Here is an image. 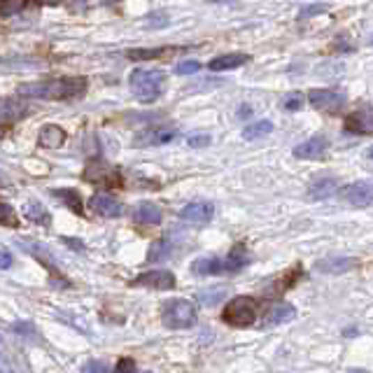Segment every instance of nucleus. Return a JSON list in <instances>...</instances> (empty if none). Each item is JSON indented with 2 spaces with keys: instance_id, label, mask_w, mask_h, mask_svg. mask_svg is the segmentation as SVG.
Masks as SVG:
<instances>
[{
  "instance_id": "a211bd4d",
  "label": "nucleus",
  "mask_w": 373,
  "mask_h": 373,
  "mask_svg": "<svg viewBox=\"0 0 373 373\" xmlns=\"http://www.w3.org/2000/svg\"><path fill=\"white\" fill-rule=\"evenodd\" d=\"M248 61H250V56H248V54H224V56L212 58V61L208 63V68H210V70H215V72H222V70H236V68H241V65H245Z\"/></svg>"
},
{
  "instance_id": "2eb2a0df",
  "label": "nucleus",
  "mask_w": 373,
  "mask_h": 373,
  "mask_svg": "<svg viewBox=\"0 0 373 373\" xmlns=\"http://www.w3.org/2000/svg\"><path fill=\"white\" fill-rule=\"evenodd\" d=\"M359 262L352 257H329V259H322L317 262V271L319 273H329V276H336V273H345V271H352L357 269Z\"/></svg>"
},
{
  "instance_id": "cd10ccee",
  "label": "nucleus",
  "mask_w": 373,
  "mask_h": 373,
  "mask_svg": "<svg viewBox=\"0 0 373 373\" xmlns=\"http://www.w3.org/2000/svg\"><path fill=\"white\" fill-rule=\"evenodd\" d=\"M0 224L10 226V229H17V226H19L17 210L12 208V205H8V203H0Z\"/></svg>"
},
{
  "instance_id": "393cba45",
  "label": "nucleus",
  "mask_w": 373,
  "mask_h": 373,
  "mask_svg": "<svg viewBox=\"0 0 373 373\" xmlns=\"http://www.w3.org/2000/svg\"><path fill=\"white\" fill-rule=\"evenodd\" d=\"M271 131H273V122H269V119H264V122H257V124L245 126L243 138H245V140H257V138L269 136Z\"/></svg>"
},
{
  "instance_id": "7ed1b4c3",
  "label": "nucleus",
  "mask_w": 373,
  "mask_h": 373,
  "mask_svg": "<svg viewBox=\"0 0 373 373\" xmlns=\"http://www.w3.org/2000/svg\"><path fill=\"white\" fill-rule=\"evenodd\" d=\"M259 315V301L252 296H236L224 305L222 319L231 326H250Z\"/></svg>"
},
{
  "instance_id": "7c9ffc66",
  "label": "nucleus",
  "mask_w": 373,
  "mask_h": 373,
  "mask_svg": "<svg viewBox=\"0 0 373 373\" xmlns=\"http://www.w3.org/2000/svg\"><path fill=\"white\" fill-rule=\"evenodd\" d=\"M26 0H0V15H15V12L24 10Z\"/></svg>"
},
{
  "instance_id": "4c0bfd02",
  "label": "nucleus",
  "mask_w": 373,
  "mask_h": 373,
  "mask_svg": "<svg viewBox=\"0 0 373 373\" xmlns=\"http://www.w3.org/2000/svg\"><path fill=\"white\" fill-rule=\"evenodd\" d=\"M40 3H45V5H58V3H63V0H40Z\"/></svg>"
},
{
  "instance_id": "c9c22d12",
  "label": "nucleus",
  "mask_w": 373,
  "mask_h": 373,
  "mask_svg": "<svg viewBox=\"0 0 373 373\" xmlns=\"http://www.w3.org/2000/svg\"><path fill=\"white\" fill-rule=\"evenodd\" d=\"M84 371H101V373H108L110 371V366H105L101 362H89L84 366Z\"/></svg>"
},
{
  "instance_id": "f3484780",
  "label": "nucleus",
  "mask_w": 373,
  "mask_h": 373,
  "mask_svg": "<svg viewBox=\"0 0 373 373\" xmlns=\"http://www.w3.org/2000/svg\"><path fill=\"white\" fill-rule=\"evenodd\" d=\"M26 112V105L19 98H0V124H12L22 119Z\"/></svg>"
},
{
  "instance_id": "412c9836",
  "label": "nucleus",
  "mask_w": 373,
  "mask_h": 373,
  "mask_svg": "<svg viewBox=\"0 0 373 373\" xmlns=\"http://www.w3.org/2000/svg\"><path fill=\"white\" fill-rule=\"evenodd\" d=\"M336 189H338V182H336L334 177H322V180H317V182H312V184H310L308 196H310V198H315V201H322V198L334 196V194H336Z\"/></svg>"
},
{
  "instance_id": "6ab92c4d",
  "label": "nucleus",
  "mask_w": 373,
  "mask_h": 373,
  "mask_svg": "<svg viewBox=\"0 0 373 373\" xmlns=\"http://www.w3.org/2000/svg\"><path fill=\"white\" fill-rule=\"evenodd\" d=\"M191 271H194L196 276H201V278L219 276V273H224V259H219V257H203V259H196L194 266H191Z\"/></svg>"
},
{
  "instance_id": "c756f323",
  "label": "nucleus",
  "mask_w": 373,
  "mask_h": 373,
  "mask_svg": "<svg viewBox=\"0 0 373 373\" xmlns=\"http://www.w3.org/2000/svg\"><path fill=\"white\" fill-rule=\"evenodd\" d=\"M283 108L289 110V112H296L303 108V96L301 93H287V96L283 98Z\"/></svg>"
},
{
  "instance_id": "473e14b6",
  "label": "nucleus",
  "mask_w": 373,
  "mask_h": 373,
  "mask_svg": "<svg viewBox=\"0 0 373 373\" xmlns=\"http://www.w3.org/2000/svg\"><path fill=\"white\" fill-rule=\"evenodd\" d=\"M324 10H326V5H322V3L308 5V8H303L301 12H299V19H301V22H305L308 17H315V15H319V12H324Z\"/></svg>"
},
{
  "instance_id": "bb28decb",
  "label": "nucleus",
  "mask_w": 373,
  "mask_h": 373,
  "mask_svg": "<svg viewBox=\"0 0 373 373\" xmlns=\"http://www.w3.org/2000/svg\"><path fill=\"white\" fill-rule=\"evenodd\" d=\"M170 255V243L168 241H157L154 245L150 248V255H148V259L152 264H157V262H164L166 257Z\"/></svg>"
},
{
  "instance_id": "6e6552de",
  "label": "nucleus",
  "mask_w": 373,
  "mask_h": 373,
  "mask_svg": "<svg viewBox=\"0 0 373 373\" xmlns=\"http://www.w3.org/2000/svg\"><path fill=\"white\" fill-rule=\"evenodd\" d=\"M177 133L173 129H148L140 131L136 138H133V145L136 148H157V145H166L170 140H175Z\"/></svg>"
},
{
  "instance_id": "dca6fc26",
  "label": "nucleus",
  "mask_w": 373,
  "mask_h": 373,
  "mask_svg": "<svg viewBox=\"0 0 373 373\" xmlns=\"http://www.w3.org/2000/svg\"><path fill=\"white\" fill-rule=\"evenodd\" d=\"M161 219H164V212H161V208H159L157 203L145 201V203H140L136 210H133V222H138V224L152 226V224H159Z\"/></svg>"
},
{
  "instance_id": "f257e3e1",
  "label": "nucleus",
  "mask_w": 373,
  "mask_h": 373,
  "mask_svg": "<svg viewBox=\"0 0 373 373\" xmlns=\"http://www.w3.org/2000/svg\"><path fill=\"white\" fill-rule=\"evenodd\" d=\"M86 91V77H56L47 82H26L17 86L19 96L29 98H75Z\"/></svg>"
},
{
  "instance_id": "423d86ee",
  "label": "nucleus",
  "mask_w": 373,
  "mask_h": 373,
  "mask_svg": "<svg viewBox=\"0 0 373 373\" xmlns=\"http://www.w3.org/2000/svg\"><path fill=\"white\" fill-rule=\"evenodd\" d=\"M343 198L345 203L355 205V208H371L373 203V189L369 180H359L355 184H348L343 189Z\"/></svg>"
},
{
  "instance_id": "4468645a",
  "label": "nucleus",
  "mask_w": 373,
  "mask_h": 373,
  "mask_svg": "<svg viewBox=\"0 0 373 373\" xmlns=\"http://www.w3.org/2000/svg\"><path fill=\"white\" fill-rule=\"evenodd\" d=\"M38 143H40V148H45V150H56L65 143V131L56 124H47L40 129Z\"/></svg>"
},
{
  "instance_id": "9d476101",
  "label": "nucleus",
  "mask_w": 373,
  "mask_h": 373,
  "mask_svg": "<svg viewBox=\"0 0 373 373\" xmlns=\"http://www.w3.org/2000/svg\"><path fill=\"white\" fill-rule=\"evenodd\" d=\"M212 215H215V208L210 203L203 201H194V203H186L182 210H180V217L189 224H208Z\"/></svg>"
},
{
  "instance_id": "ddd939ff",
  "label": "nucleus",
  "mask_w": 373,
  "mask_h": 373,
  "mask_svg": "<svg viewBox=\"0 0 373 373\" xmlns=\"http://www.w3.org/2000/svg\"><path fill=\"white\" fill-rule=\"evenodd\" d=\"M84 180H89L93 184H115L117 173L105 161H91L84 168Z\"/></svg>"
},
{
  "instance_id": "2f4dec72",
  "label": "nucleus",
  "mask_w": 373,
  "mask_h": 373,
  "mask_svg": "<svg viewBox=\"0 0 373 373\" xmlns=\"http://www.w3.org/2000/svg\"><path fill=\"white\" fill-rule=\"evenodd\" d=\"M198 68H201L198 61H182L175 65V72L177 75H194V72H198Z\"/></svg>"
},
{
  "instance_id": "39448f33",
  "label": "nucleus",
  "mask_w": 373,
  "mask_h": 373,
  "mask_svg": "<svg viewBox=\"0 0 373 373\" xmlns=\"http://www.w3.org/2000/svg\"><path fill=\"white\" fill-rule=\"evenodd\" d=\"M308 101L312 108L326 115H338L345 108V96L334 89H312L308 91Z\"/></svg>"
},
{
  "instance_id": "4be33fe9",
  "label": "nucleus",
  "mask_w": 373,
  "mask_h": 373,
  "mask_svg": "<svg viewBox=\"0 0 373 373\" xmlns=\"http://www.w3.org/2000/svg\"><path fill=\"white\" fill-rule=\"evenodd\" d=\"M245 264H248V252H245L243 245H236V248L229 252V257L224 259V273L241 271Z\"/></svg>"
},
{
  "instance_id": "72a5a7b5",
  "label": "nucleus",
  "mask_w": 373,
  "mask_h": 373,
  "mask_svg": "<svg viewBox=\"0 0 373 373\" xmlns=\"http://www.w3.org/2000/svg\"><path fill=\"white\" fill-rule=\"evenodd\" d=\"M186 143H189V148H205V145H210V136L208 133H198V136H191Z\"/></svg>"
},
{
  "instance_id": "e433bc0d",
  "label": "nucleus",
  "mask_w": 373,
  "mask_h": 373,
  "mask_svg": "<svg viewBox=\"0 0 373 373\" xmlns=\"http://www.w3.org/2000/svg\"><path fill=\"white\" fill-rule=\"evenodd\" d=\"M117 371H136V364L129 362V359H124V362L117 364Z\"/></svg>"
},
{
  "instance_id": "5701e85b",
  "label": "nucleus",
  "mask_w": 373,
  "mask_h": 373,
  "mask_svg": "<svg viewBox=\"0 0 373 373\" xmlns=\"http://www.w3.org/2000/svg\"><path fill=\"white\" fill-rule=\"evenodd\" d=\"M24 215L31 219V222H35V224H42V226H49L51 224V217H49V212H47L42 205L35 203V201H31V203H26V208H24Z\"/></svg>"
},
{
  "instance_id": "a878e982",
  "label": "nucleus",
  "mask_w": 373,
  "mask_h": 373,
  "mask_svg": "<svg viewBox=\"0 0 373 373\" xmlns=\"http://www.w3.org/2000/svg\"><path fill=\"white\" fill-rule=\"evenodd\" d=\"M198 299H201L205 305H215L226 299V287H222V285H219V287H208V289L198 292Z\"/></svg>"
},
{
  "instance_id": "f03ea898",
  "label": "nucleus",
  "mask_w": 373,
  "mask_h": 373,
  "mask_svg": "<svg viewBox=\"0 0 373 373\" xmlns=\"http://www.w3.org/2000/svg\"><path fill=\"white\" fill-rule=\"evenodd\" d=\"M131 91L136 93V98L140 103H154L159 96L164 93L166 86V75L161 70H145L138 68L131 72L129 77Z\"/></svg>"
},
{
  "instance_id": "0eeeda50",
  "label": "nucleus",
  "mask_w": 373,
  "mask_h": 373,
  "mask_svg": "<svg viewBox=\"0 0 373 373\" xmlns=\"http://www.w3.org/2000/svg\"><path fill=\"white\" fill-rule=\"evenodd\" d=\"M133 287H152V289H173L175 287V276L170 271H148L140 273L133 280Z\"/></svg>"
},
{
  "instance_id": "f8f14e48",
  "label": "nucleus",
  "mask_w": 373,
  "mask_h": 373,
  "mask_svg": "<svg viewBox=\"0 0 373 373\" xmlns=\"http://www.w3.org/2000/svg\"><path fill=\"white\" fill-rule=\"evenodd\" d=\"M326 150H329V140L324 136H312L310 140H305V143L296 145L294 157L296 159H319Z\"/></svg>"
},
{
  "instance_id": "ea45409f",
  "label": "nucleus",
  "mask_w": 373,
  "mask_h": 373,
  "mask_svg": "<svg viewBox=\"0 0 373 373\" xmlns=\"http://www.w3.org/2000/svg\"><path fill=\"white\" fill-rule=\"evenodd\" d=\"M103 3H110V0H103Z\"/></svg>"
},
{
  "instance_id": "9b49d317",
  "label": "nucleus",
  "mask_w": 373,
  "mask_h": 373,
  "mask_svg": "<svg viewBox=\"0 0 373 373\" xmlns=\"http://www.w3.org/2000/svg\"><path fill=\"white\" fill-rule=\"evenodd\" d=\"M345 131H348V133H359V136H371V133H373V115H371L369 105L345 119Z\"/></svg>"
},
{
  "instance_id": "1a4fd4ad",
  "label": "nucleus",
  "mask_w": 373,
  "mask_h": 373,
  "mask_svg": "<svg viewBox=\"0 0 373 373\" xmlns=\"http://www.w3.org/2000/svg\"><path fill=\"white\" fill-rule=\"evenodd\" d=\"M91 210L101 217H108V219H115V217H122L124 215V205L117 201L115 196H108V194H96L91 196Z\"/></svg>"
},
{
  "instance_id": "b1692460",
  "label": "nucleus",
  "mask_w": 373,
  "mask_h": 373,
  "mask_svg": "<svg viewBox=\"0 0 373 373\" xmlns=\"http://www.w3.org/2000/svg\"><path fill=\"white\" fill-rule=\"evenodd\" d=\"M51 194H54L56 198H61V201L68 205L72 212H82V198H79V194L75 189H65L63 186V189H54Z\"/></svg>"
},
{
  "instance_id": "58836bf2",
  "label": "nucleus",
  "mask_w": 373,
  "mask_h": 373,
  "mask_svg": "<svg viewBox=\"0 0 373 373\" xmlns=\"http://www.w3.org/2000/svg\"><path fill=\"white\" fill-rule=\"evenodd\" d=\"M3 131H5V126H3V124H0V136H3Z\"/></svg>"
},
{
  "instance_id": "aec40b11",
  "label": "nucleus",
  "mask_w": 373,
  "mask_h": 373,
  "mask_svg": "<svg viewBox=\"0 0 373 373\" xmlns=\"http://www.w3.org/2000/svg\"><path fill=\"white\" fill-rule=\"evenodd\" d=\"M296 317V308L292 303H276L273 308L266 312V324L273 326V324H283V322H289V319Z\"/></svg>"
},
{
  "instance_id": "f704fd0d",
  "label": "nucleus",
  "mask_w": 373,
  "mask_h": 373,
  "mask_svg": "<svg viewBox=\"0 0 373 373\" xmlns=\"http://www.w3.org/2000/svg\"><path fill=\"white\" fill-rule=\"evenodd\" d=\"M12 262H15V259H12V252L0 248V269H10Z\"/></svg>"
},
{
  "instance_id": "20e7f679",
  "label": "nucleus",
  "mask_w": 373,
  "mask_h": 373,
  "mask_svg": "<svg viewBox=\"0 0 373 373\" xmlns=\"http://www.w3.org/2000/svg\"><path fill=\"white\" fill-rule=\"evenodd\" d=\"M161 319L168 329H189L196 324V308L191 301L173 299L161 308Z\"/></svg>"
},
{
  "instance_id": "c85d7f7f",
  "label": "nucleus",
  "mask_w": 373,
  "mask_h": 373,
  "mask_svg": "<svg viewBox=\"0 0 373 373\" xmlns=\"http://www.w3.org/2000/svg\"><path fill=\"white\" fill-rule=\"evenodd\" d=\"M175 49H133L129 51V56L131 58H136V61H148V58H159V56H164V54H173Z\"/></svg>"
}]
</instances>
